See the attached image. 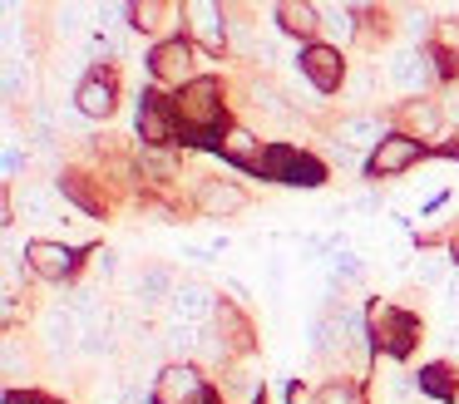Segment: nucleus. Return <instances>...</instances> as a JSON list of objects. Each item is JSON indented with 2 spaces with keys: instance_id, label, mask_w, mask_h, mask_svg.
<instances>
[{
  "instance_id": "obj_16",
  "label": "nucleus",
  "mask_w": 459,
  "mask_h": 404,
  "mask_svg": "<svg viewBox=\"0 0 459 404\" xmlns=\"http://www.w3.org/2000/svg\"><path fill=\"white\" fill-rule=\"evenodd\" d=\"M336 143H346L351 153H376L380 143H385V128H380V118L376 114H346L336 124Z\"/></svg>"
},
{
  "instance_id": "obj_25",
  "label": "nucleus",
  "mask_w": 459,
  "mask_h": 404,
  "mask_svg": "<svg viewBox=\"0 0 459 404\" xmlns=\"http://www.w3.org/2000/svg\"><path fill=\"white\" fill-rule=\"evenodd\" d=\"M316 404H366V390H360V380H351V374H336V380H326L316 390Z\"/></svg>"
},
{
  "instance_id": "obj_8",
  "label": "nucleus",
  "mask_w": 459,
  "mask_h": 404,
  "mask_svg": "<svg viewBox=\"0 0 459 404\" xmlns=\"http://www.w3.org/2000/svg\"><path fill=\"white\" fill-rule=\"evenodd\" d=\"M297 64H301V74L311 79V89H316V94H336V89H346V59H341V49L336 45H307L297 55Z\"/></svg>"
},
{
  "instance_id": "obj_6",
  "label": "nucleus",
  "mask_w": 459,
  "mask_h": 404,
  "mask_svg": "<svg viewBox=\"0 0 459 404\" xmlns=\"http://www.w3.org/2000/svg\"><path fill=\"white\" fill-rule=\"evenodd\" d=\"M25 266L40 281H70L80 271V252L65 242H50V236H35V242H25Z\"/></svg>"
},
{
  "instance_id": "obj_19",
  "label": "nucleus",
  "mask_w": 459,
  "mask_h": 404,
  "mask_svg": "<svg viewBox=\"0 0 459 404\" xmlns=\"http://www.w3.org/2000/svg\"><path fill=\"white\" fill-rule=\"evenodd\" d=\"M173 291H178V281H173V271L163 262H153V266H143L139 271V281H134V301L149 311V305H163V301H173Z\"/></svg>"
},
{
  "instance_id": "obj_26",
  "label": "nucleus",
  "mask_w": 459,
  "mask_h": 404,
  "mask_svg": "<svg viewBox=\"0 0 459 404\" xmlns=\"http://www.w3.org/2000/svg\"><path fill=\"white\" fill-rule=\"evenodd\" d=\"M21 217H25V222H60V212H55V193H50V187H25Z\"/></svg>"
},
{
  "instance_id": "obj_30",
  "label": "nucleus",
  "mask_w": 459,
  "mask_h": 404,
  "mask_svg": "<svg viewBox=\"0 0 459 404\" xmlns=\"http://www.w3.org/2000/svg\"><path fill=\"white\" fill-rule=\"evenodd\" d=\"M252 108L267 118H287V99H281V89L272 84H252Z\"/></svg>"
},
{
  "instance_id": "obj_9",
  "label": "nucleus",
  "mask_w": 459,
  "mask_h": 404,
  "mask_svg": "<svg viewBox=\"0 0 459 404\" xmlns=\"http://www.w3.org/2000/svg\"><path fill=\"white\" fill-rule=\"evenodd\" d=\"M149 74L159 79V84H193V45L183 35H169V39H159V45L149 49Z\"/></svg>"
},
{
  "instance_id": "obj_1",
  "label": "nucleus",
  "mask_w": 459,
  "mask_h": 404,
  "mask_svg": "<svg viewBox=\"0 0 459 404\" xmlns=\"http://www.w3.org/2000/svg\"><path fill=\"white\" fill-rule=\"evenodd\" d=\"M173 114H178L183 133H193V138H222L218 128H228L222 84H218L212 74H198L193 84L178 89V99H173Z\"/></svg>"
},
{
  "instance_id": "obj_3",
  "label": "nucleus",
  "mask_w": 459,
  "mask_h": 404,
  "mask_svg": "<svg viewBox=\"0 0 459 404\" xmlns=\"http://www.w3.org/2000/svg\"><path fill=\"white\" fill-rule=\"evenodd\" d=\"M252 173H262L267 183H287V187H321L326 183V168L311 153H301L297 143H267L262 158L252 163Z\"/></svg>"
},
{
  "instance_id": "obj_29",
  "label": "nucleus",
  "mask_w": 459,
  "mask_h": 404,
  "mask_svg": "<svg viewBox=\"0 0 459 404\" xmlns=\"http://www.w3.org/2000/svg\"><path fill=\"white\" fill-rule=\"evenodd\" d=\"M163 15H183V10H178V5H159V0H149V5H134V10H129L134 30H143V35H153V30H163V25H159Z\"/></svg>"
},
{
  "instance_id": "obj_5",
  "label": "nucleus",
  "mask_w": 459,
  "mask_h": 404,
  "mask_svg": "<svg viewBox=\"0 0 459 404\" xmlns=\"http://www.w3.org/2000/svg\"><path fill=\"white\" fill-rule=\"evenodd\" d=\"M139 138L143 148H169L183 138V124L173 114V99L163 94H139Z\"/></svg>"
},
{
  "instance_id": "obj_35",
  "label": "nucleus",
  "mask_w": 459,
  "mask_h": 404,
  "mask_svg": "<svg viewBox=\"0 0 459 404\" xmlns=\"http://www.w3.org/2000/svg\"><path fill=\"white\" fill-rule=\"evenodd\" d=\"M21 168H25V158H21V148H5V187H15V177H21Z\"/></svg>"
},
{
  "instance_id": "obj_32",
  "label": "nucleus",
  "mask_w": 459,
  "mask_h": 404,
  "mask_svg": "<svg viewBox=\"0 0 459 404\" xmlns=\"http://www.w3.org/2000/svg\"><path fill=\"white\" fill-rule=\"evenodd\" d=\"M360 276V256L356 252H331V291Z\"/></svg>"
},
{
  "instance_id": "obj_40",
  "label": "nucleus",
  "mask_w": 459,
  "mask_h": 404,
  "mask_svg": "<svg viewBox=\"0 0 459 404\" xmlns=\"http://www.w3.org/2000/svg\"><path fill=\"white\" fill-rule=\"evenodd\" d=\"M198 404H228V400H222V394H218V390H208V394H203V400H198Z\"/></svg>"
},
{
  "instance_id": "obj_18",
  "label": "nucleus",
  "mask_w": 459,
  "mask_h": 404,
  "mask_svg": "<svg viewBox=\"0 0 459 404\" xmlns=\"http://www.w3.org/2000/svg\"><path fill=\"white\" fill-rule=\"evenodd\" d=\"M277 25L287 30V35H297L301 49H307V45H316V35H321V5H311V0H281Z\"/></svg>"
},
{
  "instance_id": "obj_38",
  "label": "nucleus",
  "mask_w": 459,
  "mask_h": 404,
  "mask_svg": "<svg viewBox=\"0 0 459 404\" xmlns=\"http://www.w3.org/2000/svg\"><path fill=\"white\" fill-rule=\"evenodd\" d=\"M445 311H449V315H459V271L449 276V286H445Z\"/></svg>"
},
{
  "instance_id": "obj_17",
  "label": "nucleus",
  "mask_w": 459,
  "mask_h": 404,
  "mask_svg": "<svg viewBox=\"0 0 459 404\" xmlns=\"http://www.w3.org/2000/svg\"><path fill=\"white\" fill-rule=\"evenodd\" d=\"M439 128H445V108L439 104H429V99H410V104H400V133H410L415 143L439 138Z\"/></svg>"
},
{
  "instance_id": "obj_4",
  "label": "nucleus",
  "mask_w": 459,
  "mask_h": 404,
  "mask_svg": "<svg viewBox=\"0 0 459 404\" xmlns=\"http://www.w3.org/2000/svg\"><path fill=\"white\" fill-rule=\"evenodd\" d=\"M208 390H212V384L203 380L198 365L169 360V365L159 370V380H153V404H198Z\"/></svg>"
},
{
  "instance_id": "obj_27",
  "label": "nucleus",
  "mask_w": 459,
  "mask_h": 404,
  "mask_svg": "<svg viewBox=\"0 0 459 404\" xmlns=\"http://www.w3.org/2000/svg\"><path fill=\"white\" fill-rule=\"evenodd\" d=\"M415 276H420V286H449V256H439V252H420V262H415Z\"/></svg>"
},
{
  "instance_id": "obj_12",
  "label": "nucleus",
  "mask_w": 459,
  "mask_h": 404,
  "mask_svg": "<svg viewBox=\"0 0 459 404\" xmlns=\"http://www.w3.org/2000/svg\"><path fill=\"white\" fill-rule=\"evenodd\" d=\"M40 345L55 355V360H70V355L84 345V325H80V315H74L70 305H50V311L40 315Z\"/></svg>"
},
{
  "instance_id": "obj_36",
  "label": "nucleus",
  "mask_w": 459,
  "mask_h": 404,
  "mask_svg": "<svg viewBox=\"0 0 459 404\" xmlns=\"http://www.w3.org/2000/svg\"><path fill=\"white\" fill-rule=\"evenodd\" d=\"M287 404H316V390H307L301 380L287 384Z\"/></svg>"
},
{
  "instance_id": "obj_23",
  "label": "nucleus",
  "mask_w": 459,
  "mask_h": 404,
  "mask_svg": "<svg viewBox=\"0 0 459 404\" xmlns=\"http://www.w3.org/2000/svg\"><path fill=\"white\" fill-rule=\"evenodd\" d=\"M222 153H228L232 163H242V168L252 173V163L262 158V148H257V138H252L242 124H228V128H222Z\"/></svg>"
},
{
  "instance_id": "obj_41",
  "label": "nucleus",
  "mask_w": 459,
  "mask_h": 404,
  "mask_svg": "<svg viewBox=\"0 0 459 404\" xmlns=\"http://www.w3.org/2000/svg\"><path fill=\"white\" fill-rule=\"evenodd\" d=\"M257 404H267V400H257Z\"/></svg>"
},
{
  "instance_id": "obj_33",
  "label": "nucleus",
  "mask_w": 459,
  "mask_h": 404,
  "mask_svg": "<svg viewBox=\"0 0 459 404\" xmlns=\"http://www.w3.org/2000/svg\"><path fill=\"white\" fill-rule=\"evenodd\" d=\"M25 89H30V79H21V64H5V104L21 108L25 104Z\"/></svg>"
},
{
  "instance_id": "obj_31",
  "label": "nucleus",
  "mask_w": 459,
  "mask_h": 404,
  "mask_svg": "<svg viewBox=\"0 0 459 404\" xmlns=\"http://www.w3.org/2000/svg\"><path fill=\"white\" fill-rule=\"evenodd\" d=\"M425 55H429V64H435V74H439V79H455V74H459V49H455V45L435 39V45H429Z\"/></svg>"
},
{
  "instance_id": "obj_7",
  "label": "nucleus",
  "mask_w": 459,
  "mask_h": 404,
  "mask_svg": "<svg viewBox=\"0 0 459 404\" xmlns=\"http://www.w3.org/2000/svg\"><path fill=\"white\" fill-rule=\"evenodd\" d=\"M420 158H425V143H415L410 133L395 128V133H385V143L366 158V177H376V183L380 177H400V173H410Z\"/></svg>"
},
{
  "instance_id": "obj_24",
  "label": "nucleus",
  "mask_w": 459,
  "mask_h": 404,
  "mask_svg": "<svg viewBox=\"0 0 459 404\" xmlns=\"http://www.w3.org/2000/svg\"><path fill=\"white\" fill-rule=\"evenodd\" d=\"M30 345H25V335L15 331V325H5V380H25V374H30Z\"/></svg>"
},
{
  "instance_id": "obj_34",
  "label": "nucleus",
  "mask_w": 459,
  "mask_h": 404,
  "mask_svg": "<svg viewBox=\"0 0 459 404\" xmlns=\"http://www.w3.org/2000/svg\"><path fill=\"white\" fill-rule=\"evenodd\" d=\"M114 271H119V256L104 252V246H100V252H94V276H100V281H109Z\"/></svg>"
},
{
  "instance_id": "obj_39",
  "label": "nucleus",
  "mask_w": 459,
  "mask_h": 404,
  "mask_svg": "<svg viewBox=\"0 0 459 404\" xmlns=\"http://www.w3.org/2000/svg\"><path fill=\"white\" fill-rule=\"evenodd\" d=\"M445 256H449V262L459 266V222L449 227V236H445Z\"/></svg>"
},
{
  "instance_id": "obj_28",
  "label": "nucleus",
  "mask_w": 459,
  "mask_h": 404,
  "mask_svg": "<svg viewBox=\"0 0 459 404\" xmlns=\"http://www.w3.org/2000/svg\"><path fill=\"white\" fill-rule=\"evenodd\" d=\"M80 355L100 360V355H114V321H100V325H84V345Z\"/></svg>"
},
{
  "instance_id": "obj_2",
  "label": "nucleus",
  "mask_w": 459,
  "mask_h": 404,
  "mask_svg": "<svg viewBox=\"0 0 459 404\" xmlns=\"http://www.w3.org/2000/svg\"><path fill=\"white\" fill-rule=\"evenodd\" d=\"M366 331H370V345H376L385 360H405L420 345V321L410 311H400V305H390V301L366 305Z\"/></svg>"
},
{
  "instance_id": "obj_22",
  "label": "nucleus",
  "mask_w": 459,
  "mask_h": 404,
  "mask_svg": "<svg viewBox=\"0 0 459 404\" xmlns=\"http://www.w3.org/2000/svg\"><path fill=\"white\" fill-rule=\"evenodd\" d=\"M356 20H360V5H321V30L331 35V45H336V49H346L351 39L360 35Z\"/></svg>"
},
{
  "instance_id": "obj_11",
  "label": "nucleus",
  "mask_w": 459,
  "mask_h": 404,
  "mask_svg": "<svg viewBox=\"0 0 459 404\" xmlns=\"http://www.w3.org/2000/svg\"><path fill=\"white\" fill-rule=\"evenodd\" d=\"M212 315H218V296H212V286L208 281H178V291H173V301H169V321L208 331Z\"/></svg>"
},
{
  "instance_id": "obj_37",
  "label": "nucleus",
  "mask_w": 459,
  "mask_h": 404,
  "mask_svg": "<svg viewBox=\"0 0 459 404\" xmlns=\"http://www.w3.org/2000/svg\"><path fill=\"white\" fill-rule=\"evenodd\" d=\"M119 404H153V394H143V384H119Z\"/></svg>"
},
{
  "instance_id": "obj_14",
  "label": "nucleus",
  "mask_w": 459,
  "mask_h": 404,
  "mask_svg": "<svg viewBox=\"0 0 459 404\" xmlns=\"http://www.w3.org/2000/svg\"><path fill=\"white\" fill-rule=\"evenodd\" d=\"M114 99H119V89H114V69H94V74H84L80 89H74V108H80L84 118H109Z\"/></svg>"
},
{
  "instance_id": "obj_15",
  "label": "nucleus",
  "mask_w": 459,
  "mask_h": 404,
  "mask_svg": "<svg viewBox=\"0 0 459 404\" xmlns=\"http://www.w3.org/2000/svg\"><path fill=\"white\" fill-rule=\"evenodd\" d=\"M193 202H198L203 217H232L247 207V193H242L238 183H218V177H203L198 187H193Z\"/></svg>"
},
{
  "instance_id": "obj_10",
  "label": "nucleus",
  "mask_w": 459,
  "mask_h": 404,
  "mask_svg": "<svg viewBox=\"0 0 459 404\" xmlns=\"http://www.w3.org/2000/svg\"><path fill=\"white\" fill-rule=\"evenodd\" d=\"M183 25H188L193 45L212 49V55L228 49L232 25H228V15H222V5H212V0H188V5H183Z\"/></svg>"
},
{
  "instance_id": "obj_13",
  "label": "nucleus",
  "mask_w": 459,
  "mask_h": 404,
  "mask_svg": "<svg viewBox=\"0 0 459 404\" xmlns=\"http://www.w3.org/2000/svg\"><path fill=\"white\" fill-rule=\"evenodd\" d=\"M429 79H435V64H429L425 49H395V55H390V64H385L390 89H400V94H410V99H425Z\"/></svg>"
},
{
  "instance_id": "obj_21",
  "label": "nucleus",
  "mask_w": 459,
  "mask_h": 404,
  "mask_svg": "<svg viewBox=\"0 0 459 404\" xmlns=\"http://www.w3.org/2000/svg\"><path fill=\"white\" fill-rule=\"evenodd\" d=\"M415 384H420V394H429V400H459V370L455 365H420V374H415Z\"/></svg>"
},
{
  "instance_id": "obj_20",
  "label": "nucleus",
  "mask_w": 459,
  "mask_h": 404,
  "mask_svg": "<svg viewBox=\"0 0 459 404\" xmlns=\"http://www.w3.org/2000/svg\"><path fill=\"white\" fill-rule=\"evenodd\" d=\"M212 331L222 335V345H228L232 355H247V350H252V321L238 311V305L218 301V315H212Z\"/></svg>"
}]
</instances>
